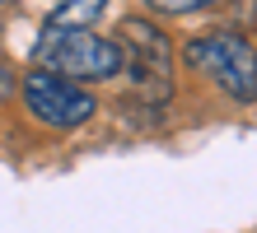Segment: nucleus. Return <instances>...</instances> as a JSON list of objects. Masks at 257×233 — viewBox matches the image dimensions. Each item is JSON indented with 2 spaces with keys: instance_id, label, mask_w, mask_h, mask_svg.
Wrapping results in <instances>:
<instances>
[{
  "instance_id": "1",
  "label": "nucleus",
  "mask_w": 257,
  "mask_h": 233,
  "mask_svg": "<svg viewBox=\"0 0 257 233\" xmlns=\"http://www.w3.org/2000/svg\"><path fill=\"white\" fill-rule=\"evenodd\" d=\"M38 70L66 75V80H112L117 70H126V52L122 42H108L89 28H47L42 24V38L33 47Z\"/></svg>"
},
{
  "instance_id": "2",
  "label": "nucleus",
  "mask_w": 257,
  "mask_h": 233,
  "mask_svg": "<svg viewBox=\"0 0 257 233\" xmlns=\"http://www.w3.org/2000/svg\"><path fill=\"white\" fill-rule=\"evenodd\" d=\"M183 61L187 70H201L224 98L257 103V47L243 33H229V28L201 33L183 47Z\"/></svg>"
},
{
  "instance_id": "3",
  "label": "nucleus",
  "mask_w": 257,
  "mask_h": 233,
  "mask_svg": "<svg viewBox=\"0 0 257 233\" xmlns=\"http://www.w3.org/2000/svg\"><path fill=\"white\" fill-rule=\"evenodd\" d=\"M122 52H126V75L131 93L145 107H164L173 93V47L150 19H126L122 24Z\"/></svg>"
},
{
  "instance_id": "4",
  "label": "nucleus",
  "mask_w": 257,
  "mask_h": 233,
  "mask_svg": "<svg viewBox=\"0 0 257 233\" xmlns=\"http://www.w3.org/2000/svg\"><path fill=\"white\" fill-rule=\"evenodd\" d=\"M24 107L33 112V121H42V126H56V131H75L84 126L89 117H94V98H89V89H80L75 80H66V75H52V70H28L24 75Z\"/></svg>"
},
{
  "instance_id": "5",
  "label": "nucleus",
  "mask_w": 257,
  "mask_h": 233,
  "mask_svg": "<svg viewBox=\"0 0 257 233\" xmlns=\"http://www.w3.org/2000/svg\"><path fill=\"white\" fill-rule=\"evenodd\" d=\"M108 0H61L52 14H47V28H89L103 14Z\"/></svg>"
},
{
  "instance_id": "6",
  "label": "nucleus",
  "mask_w": 257,
  "mask_h": 233,
  "mask_svg": "<svg viewBox=\"0 0 257 233\" xmlns=\"http://www.w3.org/2000/svg\"><path fill=\"white\" fill-rule=\"evenodd\" d=\"M150 10H159V14H192V10H206V5H215V0H145Z\"/></svg>"
},
{
  "instance_id": "7",
  "label": "nucleus",
  "mask_w": 257,
  "mask_h": 233,
  "mask_svg": "<svg viewBox=\"0 0 257 233\" xmlns=\"http://www.w3.org/2000/svg\"><path fill=\"white\" fill-rule=\"evenodd\" d=\"M10 93H14V75H10L5 61H0V98H10Z\"/></svg>"
}]
</instances>
